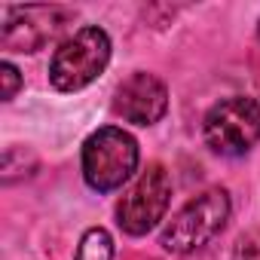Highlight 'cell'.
<instances>
[{"instance_id":"obj_10","label":"cell","mask_w":260,"mask_h":260,"mask_svg":"<svg viewBox=\"0 0 260 260\" xmlns=\"http://www.w3.org/2000/svg\"><path fill=\"white\" fill-rule=\"evenodd\" d=\"M0 80H4V101H10L19 92V86H22V77H19V71L10 61H4L0 64Z\"/></svg>"},{"instance_id":"obj_6","label":"cell","mask_w":260,"mask_h":260,"mask_svg":"<svg viewBox=\"0 0 260 260\" xmlns=\"http://www.w3.org/2000/svg\"><path fill=\"white\" fill-rule=\"evenodd\" d=\"M74 13L61 7H16L4 19V46L13 52H37L55 40Z\"/></svg>"},{"instance_id":"obj_8","label":"cell","mask_w":260,"mask_h":260,"mask_svg":"<svg viewBox=\"0 0 260 260\" xmlns=\"http://www.w3.org/2000/svg\"><path fill=\"white\" fill-rule=\"evenodd\" d=\"M77 260H113V239L107 230L92 226L77 245Z\"/></svg>"},{"instance_id":"obj_2","label":"cell","mask_w":260,"mask_h":260,"mask_svg":"<svg viewBox=\"0 0 260 260\" xmlns=\"http://www.w3.org/2000/svg\"><path fill=\"white\" fill-rule=\"evenodd\" d=\"M138 169V141L116 125H104L83 144V178L92 190L110 193Z\"/></svg>"},{"instance_id":"obj_7","label":"cell","mask_w":260,"mask_h":260,"mask_svg":"<svg viewBox=\"0 0 260 260\" xmlns=\"http://www.w3.org/2000/svg\"><path fill=\"white\" fill-rule=\"evenodd\" d=\"M169 107V92L166 86L144 71H135L132 77H125L113 95V110L116 116H122L125 122L135 125H153L162 119Z\"/></svg>"},{"instance_id":"obj_1","label":"cell","mask_w":260,"mask_h":260,"mask_svg":"<svg viewBox=\"0 0 260 260\" xmlns=\"http://www.w3.org/2000/svg\"><path fill=\"white\" fill-rule=\"evenodd\" d=\"M230 220V196L223 187H211L193 196L162 230L159 245L172 254H190L205 248Z\"/></svg>"},{"instance_id":"obj_4","label":"cell","mask_w":260,"mask_h":260,"mask_svg":"<svg viewBox=\"0 0 260 260\" xmlns=\"http://www.w3.org/2000/svg\"><path fill=\"white\" fill-rule=\"evenodd\" d=\"M205 144L220 156H242L260 141V104L245 95L217 101L202 122Z\"/></svg>"},{"instance_id":"obj_3","label":"cell","mask_w":260,"mask_h":260,"mask_svg":"<svg viewBox=\"0 0 260 260\" xmlns=\"http://www.w3.org/2000/svg\"><path fill=\"white\" fill-rule=\"evenodd\" d=\"M110 61V37L101 28H80L68 37L49 64V80L58 92H77L98 80V74Z\"/></svg>"},{"instance_id":"obj_5","label":"cell","mask_w":260,"mask_h":260,"mask_svg":"<svg viewBox=\"0 0 260 260\" xmlns=\"http://www.w3.org/2000/svg\"><path fill=\"white\" fill-rule=\"evenodd\" d=\"M169 202H172V178L159 162H150L135 178V184L119 196L116 220H119L122 233L144 236L166 217Z\"/></svg>"},{"instance_id":"obj_9","label":"cell","mask_w":260,"mask_h":260,"mask_svg":"<svg viewBox=\"0 0 260 260\" xmlns=\"http://www.w3.org/2000/svg\"><path fill=\"white\" fill-rule=\"evenodd\" d=\"M233 257L236 260H260V230H251V233L239 236Z\"/></svg>"}]
</instances>
